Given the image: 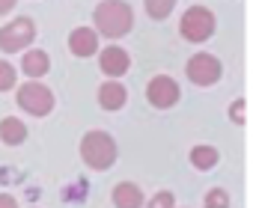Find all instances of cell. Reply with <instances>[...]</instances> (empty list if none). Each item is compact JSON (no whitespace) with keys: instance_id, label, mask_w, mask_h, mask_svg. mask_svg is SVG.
Instances as JSON below:
<instances>
[{"instance_id":"44dd1931","label":"cell","mask_w":253,"mask_h":208,"mask_svg":"<svg viewBox=\"0 0 253 208\" xmlns=\"http://www.w3.org/2000/svg\"><path fill=\"white\" fill-rule=\"evenodd\" d=\"M15 3H18V0H0V15H9L15 9Z\"/></svg>"},{"instance_id":"ba28073f","label":"cell","mask_w":253,"mask_h":208,"mask_svg":"<svg viewBox=\"0 0 253 208\" xmlns=\"http://www.w3.org/2000/svg\"><path fill=\"white\" fill-rule=\"evenodd\" d=\"M98 69H101V74L104 77H122V74H128V69H131V57H128V51L125 48H119V45H107L101 54H98Z\"/></svg>"},{"instance_id":"7a4b0ae2","label":"cell","mask_w":253,"mask_h":208,"mask_svg":"<svg viewBox=\"0 0 253 208\" xmlns=\"http://www.w3.org/2000/svg\"><path fill=\"white\" fill-rule=\"evenodd\" d=\"M116 155H119L116 140L107 131H86L84 134V140H81V158H84V164L89 170H95V173L110 170L116 164Z\"/></svg>"},{"instance_id":"8992f818","label":"cell","mask_w":253,"mask_h":208,"mask_svg":"<svg viewBox=\"0 0 253 208\" xmlns=\"http://www.w3.org/2000/svg\"><path fill=\"white\" fill-rule=\"evenodd\" d=\"M185 74L194 86H214L223 74V66L214 54H194L185 66Z\"/></svg>"},{"instance_id":"ffe728a7","label":"cell","mask_w":253,"mask_h":208,"mask_svg":"<svg viewBox=\"0 0 253 208\" xmlns=\"http://www.w3.org/2000/svg\"><path fill=\"white\" fill-rule=\"evenodd\" d=\"M0 208H18V199L12 193H0Z\"/></svg>"},{"instance_id":"3957f363","label":"cell","mask_w":253,"mask_h":208,"mask_svg":"<svg viewBox=\"0 0 253 208\" xmlns=\"http://www.w3.org/2000/svg\"><path fill=\"white\" fill-rule=\"evenodd\" d=\"M36 39V21L27 15L12 18L9 24L0 27V54H18V51H30Z\"/></svg>"},{"instance_id":"9c48e42d","label":"cell","mask_w":253,"mask_h":208,"mask_svg":"<svg viewBox=\"0 0 253 208\" xmlns=\"http://www.w3.org/2000/svg\"><path fill=\"white\" fill-rule=\"evenodd\" d=\"M69 51H72V57H81V60L98 54V30L95 27H75L69 33Z\"/></svg>"},{"instance_id":"9a60e30c","label":"cell","mask_w":253,"mask_h":208,"mask_svg":"<svg viewBox=\"0 0 253 208\" xmlns=\"http://www.w3.org/2000/svg\"><path fill=\"white\" fill-rule=\"evenodd\" d=\"M143 9L152 21H164L176 9V0H143Z\"/></svg>"},{"instance_id":"8fae6325","label":"cell","mask_w":253,"mask_h":208,"mask_svg":"<svg viewBox=\"0 0 253 208\" xmlns=\"http://www.w3.org/2000/svg\"><path fill=\"white\" fill-rule=\"evenodd\" d=\"M21 71H24L30 80H39V77H45V74L51 71V57H48L42 48H30V51H24V57H21Z\"/></svg>"},{"instance_id":"277c9868","label":"cell","mask_w":253,"mask_h":208,"mask_svg":"<svg viewBox=\"0 0 253 208\" xmlns=\"http://www.w3.org/2000/svg\"><path fill=\"white\" fill-rule=\"evenodd\" d=\"M15 101H18V107L24 113H30V116H48L54 110V104H57L54 101V92L45 83H39V80L21 83L18 92H15Z\"/></svg>"},{"instance_id":"e0dca14e","label":"cell","mask_w":253,"mask_h":208,"mask_svg":"<svg viewBox=\"0 0 253 208\" xmlns=\"http://www.w3.org/2000/svg\"><path fill=\"white\" fill-rule=\"evenodd\" d=\"M15 83H18V71H15V66L6 63V60H0V92H9Z\"/></svg>"},{"instance_id":"6da1fadb","label":"cell","mask_w":253,"mask_h":208,"mask_svg":"<svg viewBox=\"0 0 253 208\" xmlns=\"http://www.w3.org/2000/svg\"><path fill=\"white\" fill-rule=\"evenodd\" d=\"M92 27L98 30V36L104 39H122L128 36L134 27V9L125 0H101L92 9Z\"/></svg>"},{"instance_id":"30bf717a","label":"cell","mask_w":253,"mask_h":208,"mask_svg":"<svg viewBox=\"0 0 253 208\" xmlns=\"http://www.w3.org/2000/svg\"><path fill=\"white\" fill-rule=\"evenodd\" d=\"M125 101H128V89H125V83L119 80H104L98 86V107L107 110V113H116L125 107Z\"/></svg>"},{"instance_id":"2e32d148","label":"cell","mask_w":253,"mask_h":208,"mask_svg":"<svg viewBox=\"0 0 253 208\" xmlns=\"http://www.w3.org/2000/svg\"><path fill=\"white\" fill-rule=\"evenodd\" d=\"M232 202H229V193L223 190V187H211V190H206V196H203V208H229Z\"/></svg>"},{"instance_id":"5b68a950","label":"cell","mask_w":253,"mask_h":208,"mask_svg":"<svg viewBox=\"0 0 253 208\" xmlns=\"http://www.w3.org/2000/svg\"><path fill=\"white\" fill-rule=\"evenodd\" d=\"M214 27H217L214 12L206 9V6H191V9H185L182 24H179L182 39H185V42H194V45L209 42V39L214 36Z\"/></svg>"},{"instance_id":"7c38bea8","label":"cell","mask_w":253,"mask_h":208,"mask_svg":"<svg viewBox=\"0 0 253 208\" xmlns=\"http://www.w3.org/2000/svg\"><path fill=\"white\" fill-rule=\"evenodd\" d=\"M110 199H113L116 208H143V205H146L143 190H140L137 184H131V181H119V184L113 187Z\"/></svg>"},{"instance_id":"52a82bcc","label":"cell","mask_w":253,"mask_h":208,"mask_svg":"<svg viewBox=\"0 0 253 208\" xmlns=\"http://www.w3.org/2000/svg\"><path fill=\"white\" fill-rule=\"evenodd\" d=\"M179 98H182V89L170 74H155L146 83V101L155 110H170L173 104H179Z\"/></svg>"},{"instance_id":"4fadbf2b","label":"cell","mask_w":253,"mask_h":208,"mask_svg":"<svg viewBox=\"0 0 253 208\" xmlns=\"http://www.w3.org/2000/svg\"><path fill=\"white\" fill-rule=\"evenodd\" d=\"M0 140L6 146H21L27 140V125L18 119V116H6L0 119Z\"/></svg>"},{"instance_id":"5bb4252c","label":"cell","mask_w":253,"mask_h":208,"mask_svg":"<svg viewBox=\"0 0 253 208\" xmlns=\"http://www.w3.org/2000/svg\"><path fill=\"white\" fill-rule=\"evenodd\" d=\"M217 161H220V152L214 149V146H194L191 149V167L194 170H200V173H206V170H214L217 167Z\"/></svg>"},{"instance_id":"d6986e66","label":"cell","mask_w":253,"mask_h":208,"mask_svg":"<svg viewBox=\"0 0 253 208\" xmlns=\"http://www.w3.org/2000/svg\"><path fill=\"white\" fill-rule=\"evenodd\" d=\"M229 119L235 122V125H244V101L238 98V101H232V110H229Z\"/></svg>"},{"instance_id":"ac0fdd59","label":"cell","mask_w":253,"mask_h":208,"mask_svg":"<svg viewBox=\"0 0 253 208\" xmlns=\"http://www.w3.org/2000/svg\"><path fill=\"white\" fill-rule=\"evenodd\" d=\"M146 208H176V196L170 190H158L152 199H146Z\"/></svg>"}]
</instances>
